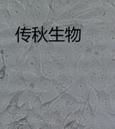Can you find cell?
Listing matches in <instances>:
<instances>
[{"label": "cell", "instance_id": "15", "mask_svg": "<svg viewBox=\"0 0 115 129\" xmlns=\"http://www.w3.org/2000/svg\"><path fill=\"white\" fill-rule=\"evenodd\" d=\"M53 83L54 79H50V78L45 77L43 76L37 77L36 80L32 82L29 89L39 92H52Z\"/></svg>", "mask_w": 115, "mask_h": 129}, {"label": "cell", "instance_id": "2", "mask_svg": "<svg viewBox=\"0 0 115 129\" xmlns=\"http://www.w3.org/2000/svg\"><path fill=\"white\" fill-rule=\"evenodd\" d=\"M9 77V83L8 87L3 93H13L29 89L32 81L28 80L24 77L23 73L13 70H7Z\"/></svg>", "mask_w": 115, "mask_h": 129}, {"label": "cell", "instance_id": "41", "mask_svg": "<svg viewBox=\"0 0 115 129\" xmlns=\"http://www.w3.org/2000/svg\"><path fill=\"white\" fill-rule=\"evenodd\" d=\"M108 115L110 117V118L112 119V120L113 121V122L115 123V113H110V114H108Z\"/></svg>", "mask_w": 115, "mask_h": 129}, {"label": "cell", "instance_id": "12", "mask_svg": "<svg viewBox=\"0 0 115 129\" xmlns=\"http://www.w3.org/2000/svg\"><path fill=\"white\" fill-rule=\"evenodd\" d=\"M60 99L63 102L65 110L70 114L75 111L78 109L83 106L86 103V102L84 101L78 100L77 98L67 91L64 92L62 94Z\"/></svg>", "mask_w": 115, "mask_h": 129}, {"label": "cell", "instance_id": "40", "mask_svg": "<svg viewBox=\"0 0 115 129\" xmlns=\"http://www.w3.org/2000/svg\"><path fill=\"white\" fill-rule=\"evenodd\" d=\"M109 84H115V71L113 73L111 78H110Z\"/></svg>", "mask_w": 115, "mask_h": 129}, {"label": "cell", "instance_id": "37", "mask_svg": "<svg viewBox=\"0 0 115 129\" xmlns=\"http://www.w3.org/2000/svg\"><path fill=\"white\" fill-rule=\"evenodd\" d=\"M76 123L75 120H70L65 122L64 124V129H72L75 126Z\"/></svg>", "mask_w": 115, "mask_h": 129}, {"label": "cell", "instance_id": "29", "mask_svg": "<svg viewBox=\"0 0 115 129\" xmlns=\"http://www.w3.org/2000/svg\"><path fill=\"white\" fill-rule=\"evenodd\" d=\"M105 90L110 96L113 113H115V84L108 85L105 88Z\"/></svg>", "mask_w": 115, "mask_h": 129}, {"label": "cell", "instance_id": "34", "mask_svg": "<svg viewBox=\"0 0 115 129\" xmlns=\"http://www.w3.org/2000/svg\"><path fill=\"white\" fill-rule=\"evenodd\" d=\"M82 3L87 4L92 7H101L103 0H81Z\"/></svg>", "mask_w": 115, "mask_h": 129}, {"label": "cell", "instance_id": "30", "mask_svg": "<svg viewBox=\"0 0 115 129\" xmlns=\"http://www.w3.org/2000/svg\"><path fill=\"white\" fill-rule=\"evenodd\" d=\"M51 63L52 65H53L54 69H55L56 73H57L67 72L64 64L60 60L57 59V58H56L55 57H54V56L52 58Z\"/></svg>", "mask_w": 115, "mask_h": 129}, {"label": "cell", "instance_id": "20", "mask_svg": "<svg viewBox=\"0 0 115 129\" xmlns=\"http://www.w3.org/2000/svg\"><path fill=\"white\" fill-rule=\"evenodd\" d=\"M42 116L44 118V122L51 123L64 125L66 121L65 118L63 116L61 113L59 112L48 111L42 114Z\"/></svg>", "mask_w": 115, "mask_h": 129}, {"label": "cell", "instance_id": "7", "mask_svg": "<svg viewBox=\"0 0 115 129\" xmlns=\"http://www.w3.org/2000/svg\"><path fill=\"white\" fill-rule=\"evenodd\" d=\"M78 1L76 0H46L50 11L54 14L56 18L71 9Z\"/></svg>", "mask_w": 115, "mask_h": 129}, {"label": "cell", "instance_id": "17", "mask_svg": "<svg viewBox=\"0 0 115 129\" xmlns=\"http://www.w3.org/2000/svg\"><path fill=\"white\" fill-rule=\"evenodd\" d=\"M95 119V111L94 107L89 100L86 102L83 108L81 118L79 123L86 126H92Z\"/></svg>", "mask_w": 115, "mask_h": 129}, {"label": "cell", "instance_id": "36", "mask_svg": "<svg viewBox=\"0 0 115 129\" xmlns=\"http://www.w3.org/2000/svg\"><path fill=\"white\" fill-rule=\"evenodd\" d=\"M35 129H52V123L46 122H42Z\"/></svg>", "mask_w": 115, "mask_h": 129}, {"label": "cell", "instance_id": "26", "mask_svg": "<svg viewBox=\"0 0 115 129\" xmlns=\"http://www.w3.org/2000/svg\"><path fill=\"white\" fill-rule=\"evenodd\" d=\"M110 46L102 43H96L93 45V56L100 58L105 53V52L110 49Z\"/></svg>", "mask_w": 115, "mask_h": 129}, {"label": "cell", "instance_id": "35", "mask_svg": "<svg viewBox=\"0 0 115 129\" xmlns=\"http://www.w3.org/2000/svg\"><path fill=\"white\" fill-rule=\"evenodd\" d=\"M21 95H22V90L16 92V93L14 94L13 98H12L11 102H10L9 105L12 104V105H18V106H19L20 100H21Z\"/></svg>", "mask_w": 115, "mask_h": 129}, {"label": "cell", "instance_id": "13", "mask_svg": "<svg viewBox=\"0 0 115 129\" xmlns=\"http://www.w3.org/2000/svg\"><path fill=\"white\" fill-rule=\"evenodd\" d=\"M83 23L85 27L81 31L80 38L93 44L98 43L103 34L90 26L86 22Z\"/></svg>", "mask_w": 115, "mask_h": 129}, {"label": "cell", "instance_id": "21", "mask_svg": "<svg viewBox=\"0 0 115 129\" xmlns=\"http://www.w3.org/2000/svg\"><path fill=\"white\" fill-rule=\"evenodd\" d=\"M25 9L26 19L29 28H37L35 13L31 4V0L22 1Z\"/></svg>", "mask_w": 115, "mask_h": 129}, {"label": "cell", "instance_id": "38", "mask_svg": "<svg viewBox=\"0 0 115 129\" xmlns=\"http://www.w3.org/2000/svg\"><path fill=\"white\" fill-rule=\"evenodd\" d=\"M17 121L20 124L29 123H30L29 121V119H28V118L27 115L22 117V118L19 119L17 120Z\"/></svg>", "mask_w": 115, "mask_h": 129}, {"label": "cell", "instance_id": "10", "mask_svg": "<svg viewBox=\"0 0 115 129\" xmlns=\"http://www.w3.org/2000/svg\"><path fill=\"white\" fill-rule=\"evenodd\" d=\"M96 93L95 103L93 106L96 107L106 114L113 113L110 96L105 89L97 90H94Z\"/></svg>", "mask_w": 115, "mask_h": 129}, {"label": "cell", "instance_id": "5", "mask_svg": "<svg viewBox=\"0 0 115 129\" xmlns=\"http://www.w3.org/2000/svg\"><path fill=\"white\" fill-rule=\"evenodd\" d=\"M80 22H93L97 21H110L106 9L101 7H92L91 10L75 19Z\"/></svg>", "mask_w": 115, "mask_h": 129}, {"label": "cell", "instance_id": "44", "mask_svg": "<svg viewBox=\"0 0 115 129\" xmlns=\"http://www.w3.org/2000/svg\"><path fill=\"white\" fill-rule=\"evenodd\" d=\"M72 129H79V128H78L77 127H76V126H74V127H73V128H72Z\"/></svg>", "mask_w": 115, "mask_h": 129}, {"label": "cell", "instance_id": "42", "mask_svg": "<svg viewBox=\"0 0 115 129\" xmlns=\"http://www.w3.org/2000/svg\"><path fill=\"white\" fill-rule=\"evenodd\" d=\"M85 129H94V128L92 126H89L86 127L85 128Z\"/></svg>", "mask_w": 115, "mask_h": 129}, {"label": "cell", "instance_id": "43", "mask_svg": "<svg viewBox=\"0 0 115 129\" xmlns=\"http://www.w3.org/2000/svg\"><path fill=\"white\" fill-rule=\"evenodd\" d=\"M110 3H111L113 6H114L115 7V1H110Z\"/></svg>", "mask_w": 115, "mask_h": 129}, {"label": "cell", "instance_id": "8", "mask_svg": "<svg viewBox=\"0 0 115 129\" xmlns=\"http://www.w3.org/2000/svg\"><path fill=\"white\" fill-rule=\"evenodd\" d=\"M101 64V61L95 56H92L88 58H82L78 62L76 70L79 76H86Z\"/></svg>", "mask_w": 115, "mask_h": 129}, {"label": "cell", "instance_id": "19", "mask_svg": "<svg viewBox=\"0 0 115 129\" xmlns=\"http://www.w3.org/2000/svg\"><path fill=\"white\" fill-rule=\"evenodd\" d=\"M71 43L72 44V48H73L74 60H75L76 65L77 66L78 62L83 57L84 52L86 48L90 44H93L86 42L85 40L82 39L81 38H80L79 40L71 42Z\"/></svg>", "mask_w": 115, "mask_h": 129}, {"label": "cell", "instance_id": "33", "mask_svg": "<svg viewBox=\"0 0 115 129\" xmlns=\"http://www.w3.org/2000/svg\"><path fill=\"white\" fill-rule=\"evenodd\" d=\"M39 94H37L35 96H34L30 102V104H31V107L32 110L36 111L38 112V111L41 107L42 104H43V102L40 99V97L39 96Z\"/></svg>", "mask_w": 115, "mask_h": 129}, {"label": "cell", "instance_id": "28", "mask_svg": "<svg viewBox=\"0 0 115 129\" xmlns=\"http://www.w3.org/2000/svg\"><path fill=\"white\" fill-rule=\"evenodd\" d=\"M28 119L30 123L43 122H44L43 116L40 113L32 109H30L29 112L27 115Z\"/></svg>", "mask_w": 115, "mask_h": 129}, {"label": "cell", "instance_id": "18", "mask_svg": "<svg viewBox=\"0 0 115 129\" xmlns=\"http://www.w3.org/2000/svg\"><path fill=\"white\" fill-rule=\"evenodd\" d=\"M20 28H8L0 31V43L7 44L12 43L19 36Z\"/></svg>", "mask_w": 115, "mask_h": 129}, {"label": "cell", "instance_id": "6", "mask_svg": "<svg viewBox=\"0 0 115 129\" xmlns=\"http://www.w3.org/2000/svg\"><path fill=\"white\" fill-rule=\"evenodd\" d=\"M31 4L35 13L37 28H40L47 19L50 9L46 0H31Z\"/></svg>", "mask_w": 115, "mask_h": 129}, {"label": "cell", "instance_id": "3", "mask_svg": "<svg viewBox=\"0 0 115 129\" xmlns=\"http://www.w3.org/2000/svg\"><path fill=\"white\" fill-rule=\"evenodd\" d=\"M67 92L82 101L87 102L90 100L93 89L89 84L85 77L81 76Z\"/></svg>", "mask_w": 115, "mask_h": 129}, {"label": "cell", "instance_id": "32", "mask_svg": "<svg viewBox=\"0 0 115 129\" xmlns=\"http://www.w3.org/2000/svg\"><path fill=\"white\" fill-rule=\"evenodd\" d=\"M20 106L18 105H9L7 107V108L5 109V111L8 114H9L11 115L15 119L17 116H20Z\"/></svg>", "mask_w": 115, "mask_h": 129}, {"label": "cell", "instance_id": "27", "mask_svg": "<svg viewBox=\"0 0 115 129\" xmlns=\"http://www.w3.org/2000/svg\"><path fill=\"white\" fill-rule=\"evenodd\" d=\"M16 93H0V110H5L9 106L12 98Z\"/></svg>", "mask_w": 115, "mask_h": 129}, {"label": "cell", "instance_id": "22", "mask_svg": "<svg viewBox=\"0 0 115 129\" xmlns=\"http://www.w3.org/2000/svg\"><path fill=\"white\" fill-rule=\"evenodd\" d=\"M95 111V119L92 126L94 129H106V119L108 114L96 107H94Z\"/></svg>", "mask_w": 115, "mask_h": 129}, {"label": "cell", "instance_id": "24", "mask_svg": "<svg viewBox=\"0 0 115 129\" xmlns=\"http://www.w3.org/2000/svg\"><path fill=\"white\" fill-rule=\"evenodd\" d=\"M91 27L95 28L102 34H105L110 31L115 27L114 22H109L106 21H97L93 22H86Z\"/></svg>", "mask_w": 115, "mask_h": 129}, {"label": "cell", "instance_id": "39", "mask_svg": "<svg viewBox=\"0 0 115 129\" xmlns=\"http://www.w3.org/2000/svg\"><path fill=\"white\" fill-rule=\"evenodd\" d=\"M52 129H64V125L52 123Z\"/></svg>", "mask_w": 115, "mask_h": 129}, {"label": "cell", "instance_id": "14", "mask_svg": "<svg viewBox=\"0 0 115 129\" xmlns=\"http://www.w3.org/2000/svg\"><path fill=\"white\" fill-rule=\"evenodd\" d=\"M39 43L42 62H51L54 57L55 42L43 39Z\"/></svg>", "mask_w": 115, "mask_h": 129}, {"label": "cell", "instance_id": "31", "mask_svg": "<svg viewBox=\"0 0 115 129\" xmlns=\"http://www.w3.org/2000/svg\"><path fill=\"white\" fill-rule=\"evenodd\" d=\"M15 118L5 110L0 111V123L1 124H11L15 121Z\"/></svg>", "mask_w": 115, "mask_h": 129}, {"label": "cell", "instance_id": "16", "mask_svg": "<svg viewBox=\"0 0 115 129\" xmlns=\"http://www.w3.org/2000/svg\"><path fill=\"white\" fill-rule=\"evenodd\" d=\"M8 9L14 19L20 20H27L25 9L22 1L9 0Z\"/></svg>", "mask_w": 115, "mask_h": 129}, {"label": "cell", "instance_id": "1", "mask_svg": "<svg viewBox=\"0 0 115 129\" xmlns=\"http://www.w3.org/2000/svg\"><path fill=\"white\" fill-rule=\"evenodd\" d=\"M54 56L64 64L68 73L76 69L73 48L70 42H55Z\"/></svg>", "mask_w": 115, "mask_h": 129}, {"label": "cell", "instance_id": "9", "mask_svg": "<svg viewBox=\"0 0 115 129\" xmlns=\"http://www.w3.org/2000/svg\"><path fill=\"white\" fill-rule=\"evenodd\" d=\"M1 60L3 61L8 68L15 65L20 61V58L10 44L0 45Z\"/></svg>", "mask_w": 115, "mask_h": 129}, {"label": "cell", "instance_id": "25", "mask_svg": "<svg viewBox=\"0 0 115 129\" xmlns=\"http://www.w3.org/2000/svg\"><path fill=\"white\" fill-rule=\"evenodd\" d=\"M42 72L43 76L50 79H54L56 72L51 62H42Z\"/></svg>", "mask_w": 115, "mask_h": 129}, {"label": "cell", "instance_id": "23", "mask_svg": "<svg viewBox=\"0 0 115 129\" xmlns=\"http://www.w3.org/2000/svg\"><path fill=\"white\" fill-rule=\"evenodd\" d=\"M0 23L7 25L9 28H17L15 25V19L7 8H0Z\"/></svg>", "mask_w": 115, "mask_h": 129}, {"label": "cell", "instance_id": "4", "mask_svg": "<svg viewBox=\"0 0 115 129\" xmlns=\"http://www.w3.org/2000/svg\"><path fill=\"white\" fill-rule=\"evenodd\" d=\"M92 8V7L90 6L82 3L81 1H79L78 3L73 6L71 9L55 19L54 21V26L59 23L75 20L78 16L89 11Z\"/></svg>", "mask_w": 115, "mask_h": 129}, {"label": "cell", "instance_id": "11", "mask_svg": "<svg viewBox=\"0 0 115 129\" xmlns=\"http://www.w3.org/2000/svg\"><path fill=\"white\" fill-rule=\"evenodd\" d=\"M111 76L112 74L110 73L109 70L102 63V66L96 78L95 81L92 86L93 89L97 90L105 89L108 85H109Z\"/></svg>", "mask_w": 115, "mask_h": 129}]
</instances>
